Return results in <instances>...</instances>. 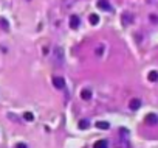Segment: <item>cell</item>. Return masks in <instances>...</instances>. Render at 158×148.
I'll return each mask as SVG.
<instances>
[{
	"instance_id": "30bf717a",
	"label": "cell",
	"mask_w": 158,
	"mask_h": 148,
	"mask_svg": "<svg viewBox=\"0 0 158 148\" xmlns=\"http://www.w3.org/2000/svg\"><path fill=\"white\" fill-rule=\"evenodd\" d=\"M149 81H152V83H155V81H158V72H155V70H152V72H149Z\"/></svg>"
},
{
	"instance_id": "7c38bea8",
	"label": "cell",
	"mask_w": 158,
	"mask_h": 148,
	"mask_svg": "<svg viewBox=\"0 0 158 148\" xmlns=\"http://www.w3.org/2000/svg\"><path fill=\"white\" fill-rule=\"evenodd\" d=\"M88 126H90V122H88V120H81V122H79V128H81V130H87Z\"/></svg>"
},
{
	"instance_id": "9a60e30c",
	"label": "cell",
	"mask_w": 158,
	"mask_h": 148,
	"mask_svg": "<svg viewBox=\"0 0 158 148\" xmlns=\"http://www.w3.org/2000/svg\"><path fill=\"white\" fill-rule=\"evenodd\" d=\"M16 148H26V145H25V143H17Z\"/></svg>"
},
{
	"instance_id": "7a4b0ae2",
	"label": "cell",
	"mask_w": 158,
	"mask_h": 148,
	"mask_svg": "<svg viewBox=\"0 0 158 148\" xmlns=\"http://www.w3.org/2000/svg\"><path fill=\"white\" fill-rule=\"evenodd\" d=\"M144 122H146V125H157L158 123V115H157V114H153V112H150V114L146 115Z\"/></svg>"
},
{
	"instance_id": "8992f818",
	"label": "cell",
	"mask_w": 158,
	"mask_h": 148,
	"mask_svg": "<svg viewBox=\"0 0 158 148\" xmlns=\"http://www.w3.org/2000/svg\"><path fill=\"white\" fill-rule=\"evenodd\" d=\"M81 98L85 100V101H88L91 98V90L90 89H82V92H81Z\"/></svg>"
},
{
	"instance_id": "ba28073f",
	"label": "cell",
	"mask_w": 158,
	"mask_h": 148,
	"mask_svg": "<svg viewBox=\"0 0 158 148\" xmlns=\"http://www.w3.org/2000/svg\"><path fill=\"white\" fill-rule=\"evenodd\" d=\"M93 148H109V142L107 140H98L93 145Z\"/></svg>"
},
{
	"instance_id": "3957f363",
	"label": "cell",
	"mask_w": 158,
	"mask_h": 148,
	"mask_svg": "<svg viewBox=\"0 0 158 148\" xmlns=\"http://www.w3.org/2000/svg\"><path fill=\"white\" fill-rule=\"evenodd\" d=\"M98 6H99L102 11H112V6H110L109 0H99V2H98Z\"/></svg>"
},
{
	"instance_id": "9c48e42d",
	"label": "cell",
	"mask_w": 158,
	"mask_h": 148,
	"mask_svg": "<svg viewBox=\"0 0 158 148\" xmlns=\"http://www.w3.org/2000/svg\"><path fill=\"white\" fill-rule=\"evenodd\" d=\"M88 20H90L91 25H98V24H99V16H98V14H90Z\"/></svg>"
},
{
	"instance_id": "277c9868",
	"label": "cell",
	"mask_w": 158,
	"mask_h": 148,
	"mask_svg": "<svg viewBox=\"0 0 158 148\" xmlns=\"http://www.w3.org/2000/svg\"><path fill=\"white\" fill-rule=\"evenodd\" d=\"M79 25H81V19H79L78 16H71V17H70V26H71V28L76 30Z\"/></svg>"
},
{
	"instance_id": "52a82bcc",
	"label": "cell",
	"mask_w": 158,
	"mask_h": 148,
	"mask_svg": "<svg viewBox=\"0 0 158 148\" xmlns=\"http://www.w3.org/2000/svg\"><path fill=\"white\" fill-rule=\"evenodd\" d=\"M115 148H130V142L127 139H121L116 143V147H115Z\"/></svg>"
},
{
	"instance_id": "6da1fadb",
	"label": "cell",
	"mask_w": 158,
	"mask_h": 148,
	"mask_svg": "<svg viewBox=\"0 0 158 148\" xmlns=\"http://www.w3.org/2000/svg\"><path fill=\"white\" fill-rule=\"evenodd\" d=\"M53 86H54L56 89H59V90L65 89V79L62 77H54L53 78Z\"/></svg>"
},
{
	"instance_id": "4fadbf2b",
	"label": "cell",
	"mask_w": 158,
	"mask_h": 148,
	"mask_svg": "<svg viewBox=\"0 0 158 148\" xmlns=\"http://www.w3.org/2000/svg\"><path fill=\"white\" fill-rule=\"evenodd\" d=\"M24 117H25V120H28V122H33V120H34V115L31 112H25Z\"/></svg>"
},
{
	"instance_id": "8fae6325",
	"label": "cell",
	"mask_w": 158,
	"mask_h": 148,
	"mask_svg": "<svg viewBox=\"0 0 158 148\" xmlns=\"http://www.w3.org/2000/svg\"><path fill=\"white\" fill-rule=\"evenodd\" d=\"M96 128H98V130H109L110 125L107 122H96Z\"/></svg>"
},
{
	"instance_id": "5b68a950",
	"label": "cell",
	"mask_w": 158,
	"mask_h": 148,
	"mask_svg": "<svg viewBox=\"0 0 158 148\" xmlns=\"http://www.w3.org/2000/svg\"><path fill=\"white\" fill-rule=\"evenodd\" d=\"M141 108V100H138V98H133L132 101H130V109L132 111H136V109Z\"/></svg>"
},
{
	"instance_id": "5bb4252c",
	"label": "cell",
	"mask_w": 158,
	"mask_h": 148,
	"mask_svg": "<svg viewBox=\"0 0 158 148\" xmlns=\"http://www.w3.org/2000/svg\"><path fill=\"white\" fill-rule=\"evenodd\" d=\"M150 20H152V22H157V20H158V19H157V16H155V14H150Z\"/></svg>"
}]
</instances>
